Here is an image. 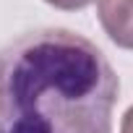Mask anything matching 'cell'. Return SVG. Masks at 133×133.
Returning <instances> with one entry per match:
<instances>
[{
    "instance_id": "cell-1",
    "label": "cell",
    "mask_w": 133,
    "mask_h": 133,
    "mask_svg": "<svg viewBox=\"0 0 133 133\" xmlns=\"http://www.w3.org/2000/svg\"><path fill=\"white\" fill-rule=\"evenodd\" d=\"M120 81L68 29L26 31L0 50V133H112Z\"/></svg>"
},
{
    "instance_id": "cell-3",
    "label": "cell",
    "mask_w": 133,
    "mask_h": 133,
    "mask_svg": "<svg viewBox=\"0 0 133 133\" xmlns=\"http://www.w3.org/2000/svg\"><path fill=\"white\" fill-rule=\"evenodd\" d=\"M47 3L55 5V8H60V11H81V8L91 5L94 0H47Z\"/></svg>"
},
{
    "instance_id": "cell-2",
    "label": "cell",
    "mask_w": 133,
    "mask_h": 133,
    "mask_svg": "<svg viewBox=\"0 0 133 133\" xmlns=\"http://www.w3.org/2000/svg\"><path fill=\"white\" fill-rule=\"evenodd\" d=\"M99 24L123 50H133V0H99Z\"/></svg>"
},
{
    "instance_id": "cell-4",
    "label": "cell",
    "mask_w": 133,
    "mask_h": 133,
    "mask_svg": "<svg viewBox=\"0 0 133 133\" xmlns=\"http://www.w3.org/2000/svg\"><path fill=\"white\" fill-rule=\"evenodd\" d=\"M120 133H133V107H128V112L123 115V123H120Z\"/></svg>"
}]
</instances>
